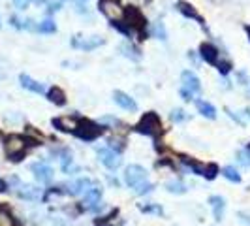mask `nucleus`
<instances>
[{
  "label": "nucleus",
  "instance_id": "7c9ffc66",
  "mask_svg": "<svg viewBox=\"0 0 250 226\" xmlns=\"http://www.w3.org/2000/svg\"><path fill=\"white\" fill-rule=\"evenodd\" d=\"M152 188H154V185L149 183V181H145V183H141V185L136 187V192H138V194H149Z\"/></svg>",
  "mask_w": 250,
  "mask_h": 226
},
{
  "label": "nucleus",
  "instance_id": "f8f14e48",
  "mask_svg": "<svg viewBox=\"0 0 250 226\" xmlns=\"http://www.w3.org/2000/svg\"><path fill=\"white\" fill-rule=\"evenodd\" d=\"M51 125L55 126L57 130H61V132H74L77 125H79V119L77 117H55L51 121Z\"/></svg>",
  "mask_w": 250,
  "mask_h": 226
},
{
  "label": "nucleus",
  "instance_id": "c85d7f7f",
  "mask_svg": "<svg viewBox=\"0 0 250 226\" xmlns=\"http://www.w3.org/2000/svg\"><path fill=\"white\" fill-rule=\"evenodd\" d=\"M0 226H15V221L10 215V211H6L2 207H0Z\"/></svg>",
  "mask_w": 250,
  "mask_h": 226
},
{
  "label": "nucleus",
  "instance_id": "1a4fd4ad",
  "mask_svg": "<svg viewBox=\"0 0 250 226\" xmlns=\"http://www.w3.org/2000/svg\"><path fill=\"white\" fill-rule=\"evenodd\" d=\"M181 81H183V87L181 89L188 90L190 94H198L201 90V83L200 79H198V75L194 74V72H190V70H185L181 74Z\"/></svg>",
  "mask_w": 250,
  "mask_h": 226
},
{
  "label": "nucleus",
  "instance_id": "4be33fe9",
  "mask_svg": "<svg viewBox=\"0 0 250 226\" xmlns=\"http://www.w3.org/2000/svg\"><path fill=\"white\" fill-rule=\"evenodd\" d=\"M196 108H198V112H200L203 117H207V119H216V110H214L213 104H209V102H205V100H196Z\"/></svg>",
  "mask_w": 250,
  "mask_h": 226
},
{
  "label": "nucleus",
  "instance_id": "393cba45",
  "mask_svg": "<svg viewBox=\"0 0 250 226\" xmlns=\"http://www.w3.org/2000/svg\"><path fill=\"white\" fill-rule=\"evenodd\" d=\"M166 190L171 194H185L187 192V185L183 181H167L166 183Z\"/></svg>",
  "mask_w": 250,
  "mask_h": 226
},
{
  "label": "nucleus",
  "instance_id": "a211bd4d",
  "mask_svg": "<svg viewBox=\"0 0 250 226\" xmlns=\"http://www.w3.org/2000/svg\"><path fill=\"white\" fill-rule=\"evenodd\" d=\"M200 55H201V59L205 61V63H209V64H218V49L214 47L213 44H201V47H200Z\"/></svg>",
  "mask_w": 250,
  "mask_h": 226
},
{
  "label": "nucleus",
  "instance_id": "5701e85b",
  "mask_svg": "<svg viewBox=\"0 0 250 226\" xmlns=\"http://www.w3.org/2000/svg\"><path fill=\"white\" fill-rule=\"evenodd\" d=\"M226 113L233 119V121H237L239 125H249L250 123V110H243V112H233V110H229V108H226Z\"/></svg>",
  "mask_w": 250,
  "mask_h": 226
},
{
  "label": "nucleus",
  "instance_id": "f704fd0d",
  "mask_svg": "<svg viewBox=\"0 0 250 226\" xmlns=\"http://www.w3.org/2000/svg\"><path fill=\"white\" fill-rule=\"evenodd\" d=\"M179 94H181V98H183L185 102L194 100V94H190V92H188V90H185V89H181V90H179Z\"/></svg>",
  "mask_w": 250,
  "mask_h": 226
},
{
  "label": "nucleus",
  "instance_id": "6e6552de",
  "mask_svg": "<svg viewBox=\"0 0 250 226\" xmlns=\"http://www.w3.org/2000/svg\"><path fill=\"white\" fill-rule=\"evenodd\" d=\"M105 44V40L100 36H88V38H83V36H74L72 38V47L75 49H81V51H92L96 49V47H100Z\"/></svg>",
  "mask_w": 250,
  "mask_h": 226
},
{
  "label": "nucleus",
  "instance_id": "39448f33",
  "mask_svg": "<svg viewBox=\"0 0 250 226\" xmlns=\"http://www.w3.org/2000/svg\"><path fill=\"white\" fill-rule=\"evenodd\" d=\"M125 15H126V21H128V26H130L134 32H138L139 36H143V30H145V26H147L145 15L139 12L136 6H130Z\"/></svg>",
  "mask_w": 250,
  "mask_h": 226
},
{
  "label": "nucleus",
  "instance_id": "aec40b11",
  "mask_svg": "<svg viewBox=\"0 0 250 226\" xmlns=\"http://www.w3.org/2000/svg\"><path fill=\"white\" fill-rule=\"evenodd\" d=\"M59 160H61V168H62L64 174H72V172H77V168H75L74 164V158H72V153L68 149H62L59 153Z\"/></svg>",
  "mask_w": 250,
  "mask_h": 226
},
{
  "label": "nucleus",
  "instance_id": "423d86ee",
  "mask_svg": "<svg viewBox=\"0 0 250 226\" xmlns=\"http://www.w3.org/2000/svg\"><path fill=\"white\" fill-rule=\"evenodd\" d=\"M125 181L132 188H136L138 185L147 181V170L143 166H139V164H130L125 172Z\"/></svg>",
  "mask_w": 250,
  "mask_h": 226
},
{
  "label": "nucleus",
  "instance_id": "f3484780",
  "mask_svg": "<svg viewBox=\"0 0 250 226\" xmlns=\"http://www.w3.org/2000/svg\"><path fill=\"white\" fill-rule=\"evenodd\" d=\"M19 83H21V87L23 89L32 90V92H36V94H43V92H45V85H43V83H40V81H36V79H32L30 75H26V74L19 75Z\"/></svg>",
  "mask_w": 250,
  "mask_h": 226
},
{
  "label": "nucleus",
  "instance_id": "473e14b6",
  "mask_svg": "<svg viewBox=\"0 0 250 226\" xmlns=\"http://www.w3.org/2000/svg\"><path fill=\"white\" fill-rule=\"evenodd\" d=\"M216 66H218V72L224 75L229 74V70H231V63H228V61H226V63H218Z\"/></svg>",
  "mask_w": 250,
  "mask_h": 226
},
{
  "label": "nucleus",
  "instance_id": "2eb2a0df",
  "mask_svg": "<svg viewBox=\"0 0 250 226\" xmlns=\"http://www.w3.org/2000/svg\"><path fill=\"white\" fill-rule=\"evenodd\" d=\"M17 196L23 198V200H28V202L40 200V196H42V188L34 187V185H23V183H19V185H17Z\"/></svg>",
  "mask_w": 250,
  "mask_h": 226
},
{
  "label": "nucleus",
  "instance_id": "a878e982",
  "mask_svg": "<svg viewBox=\"0 0 250 226\" xmlns=\"http://www.w3.org/2000/svg\"><path fill=\"white\" fill-rule=\"evenodd\" d=\"M222 176H224L228 181H231V183H241V174H239L233 166H226V168H222Z\"/></svg>",
  "mask_w": 250,
  "mask_h": 226
},
{
  "label": "nucleus",
  "instance_id": "e433bc0d",
  "mask_svg": "<svg viewBox=\"0 0 250 226\" xmlns=\"http://www.w3.org/2000/svg\"><path fill=\"white\" fill-rule=\"evenodd\" d=\"M245 30H247V34H249V38H250V25L245 26Z\"/></svg>",
  "mask_w": 250,
  "mask_h": 226
},
{
  "label": "nucleus",
  "instance_id": "ddd939ff",
  "mask_svg": "<svg viewBox=\"0 0 250 226\" xmlns=\"http://www.w3.org/2000/svg\"><path fill=\"white\" fill-rule=\"evenodd\" d=\"M177 10L183 13L185 17H190V19H194V21H198L203 28H205V21H203V17L200 15V12L190 4V2H185V0H179L177 2Z\"/></svg>",
  "mask_w": 250,
  "mask_h": 226
},
{
  "label": "nucleus",
  "instance_id": "9d476101",
  "mask_svg": "<svg viewBox=\"0 0 250 226\" xmlns=\"http://www.w3.org/2000/svg\"><path fill=\"white\" fill-rule=\"evenodd\" d=\"M30 170H32V174H34V177H36L40 183H51V181H53L55 172H53V168L47 166L45 162H34L30 166Z\"/></svg>",
  "mask_w": 250,
  "mask_h": 226
},
{
  "label": "nucleus",
  "instance_id": "20e7f679",
  "mask_svg": "<svg viewBox=\"0 0 250 226\" xmlns=\"http://www.w3.org/2000/svg\"><path fill=\"white\" fill-rule=\"evenodd\" d=\"M98 6H100V12L111 21H121L125 17V8L121 6L119 0H100Z\"/></svg>",
  "mask_w": 250,
  "mask_h": 226
},
{
  "label": "nucleus",
  "instance_id": "cd10ccee",
  "mask_svg": "<svg viewBox=\"0 0 250 226\" xmlns=\"http://www.w3.org/2000/svg\"><path fill=\"white\" fill-rule=\"evenodd\" d=\"M220 174V168L216 166V164H205V168H203V176L201 177H205V179H214V177Z\"/></svg>",
  "mask_w": 250,
  "mask_h": 226
},
{
  "label": "nucleus",
  "instance_id": "6ab92c4d",
  "mask_svg": "<svg viewBox=\"0 0 250 226\" xmlns=\"http://www.w3.org/2000/svg\"><path fill=\"white\" fill-rule=\"evenodd\" d=\"M209 205H211V209H213V215H214V221H222L224 219V209H226V202L222 196H211L209 198Z\"/></svg>",
  "mask_w": 250,
  "mask_h": 226
},
{
  "label": "nucleus",
  "instance_id": "0eeeda50",
  "mask_svg": "<svg viewBox=\"0 0 250 226\" xmlns=\"http://www.w3.org/2000/svg\"><path fill=\"white\" fill-rule=\"evenodd\" d=\"M98 160H100L107 170H117L121 164H123V158H121V153L113 151L111 147H100L98 149Z\"/></svg>",
  "mask_w": 250,
  "mask_h": 226
},
{
  "label": "nucleus",
  "instance_id": "dca6fc26",
  "mask_svg": "<svg viewBox=\"0 0 250 226\" xmlns=\"http://www.w3.org/2000/svg\"><path fill=\"white\" fill-rule=\"evenodd\" d=\"M113 100H115V104H119L123 110H126V112H136L138 110L136 100L132 96H128L126 92H123V90H115L113 92Z\"/></svg>",
  "mask_w": 250,
  "mask_h": 226
},
{
  "label": "nucleus",
  "instance_id": "b1692460",
  "mask_svg": "<svg viewBox=\"0 0 250 226\" xmlns=\"http://www.w3.org/2000/svg\"><path fill=\"white\" fill-rule=\"evenodd\" d=\"M119 49L123 51V55L128 57V59H132V61H139L141 59V53H139L138 47H134V45H130V44H121V47Z\"/></svg>",
  "mask_w": 250,
  "mask_h": 226
},
{
  "label": "nucleus",
  "instance_id": "412c9836",
  "mask_svg": "<svg viewBox=\"0 0 250 226\" xmlns=\"http://www.w3.org/2000/svg\"><path fill=\"white\" fill-rule=\"evenodd\" d=\"M47 100L57 104V106H64L66 104V94H64V90L61 87H51L47 90Z\"/></svg>",
  "mask_w": 250,
  "mask_h": 226
},
{
  "label": "nucleus",
  "instance_id": "f257e3e1",
  "mask_svg": "<svg viewBox=\"0 0 250 226\" xmlns=\"http://www.w3.org/2000/svg\"><path fill=\"white\" fill-rule=\"evenodd\" d=\"M28 145H38V141H30V139L23 138V136H17L12 134L4 139V151H6V157L13 160V162H19L23 160V157L26 155V147Z\"/></svg>",
  "mask_w": 250,
  "mask_h": 226
},
{
  "label": "nucleus",
  "instance_id": "c756f323",
  "mask_svg": "<svg viewBox=\"0 0 250 226\" xmlns=\"http://www.w3.org/2000/svg\"><path fill=\"white\" fill-rule=\"evenodd\" d=\"M139 209L143 213H156V215H162V207L160 205H139Z\"/></svg>",
  "mask_w": 250,
  "mask_h": 226
},
{
  "label": "nucleus",
  "instance_id": "7ed1b4c3",
  "mask_svg": "<svg viewBox=\"0 0 250 226\" xmlns=\"http://www.w3.org/2000/svg\"><path fill=\"white\" fill-rule=\"evenodd\" d=\"M102 132H104V126L96 125L92 121H87V119H79V125L74 130L75 136L79 139H85V141H94Z\"/></svg>",
  "mask_w": 250,
  "mask_h": 226
},
{
  "label": "nucleus",
  "instance_id": "f03ea898",
  "mask_svg": "<svg viewBox=\"0 0 250 226\" xmlns=\"http://www.w3.org/2000/svg\"><path fill=\"white\" fill-rule=\"evenodd\" d=\"M134 130L139 132V134L150 136V138H158L162 134V121L154 112H149L141 117V121L134 126Z\"/></svg>",
  "mask_w": 250,
  "mask_h": 226
},
{
  "label": "nucleus",
  "instance_id": "2f4dec72",
  "mask_svg": "<svg viewBox=\"0 0 250 226\" xmlns=\"http://www.w3.org/2000/svg\"><path fill=\"white\" fill-rule=\"evenodd\" d=\"M185 119H187V113L183 112V110H179V108H177V110L171 112V121H175V123H183Z\"/></svg>",
  "mask_w": 250,
  "mask_h": 226
},
{
  "label": "nucleus",
  "instance_id": "4468645a",
  "mask_svg": "<svg viewBox=\"0 0 250 226\" xmlns=\"http://www.w3.org/2000/svg\"><path fill=\"white\" fill-rule=\"evenodd\" d=\"M92 185H94L92 179H88V177H79V179H75L74 183L66 185V190H64V192H68V194H85V190H88Z\"/></svg>",
  "mask_w": 250,
  "mask_h": 226
},
{
  "label": "nucleus",
  "instance_id": "72a5a7b5",
  "mask_svg": "<svg viewBox=\"0 0 250 226\" xmlns=\"http://www.w3.org/2000/svg\"><path fill=\"white\" fill-rule=\"evenodd\" d=\"M154 32H156V36H160V40H166V28H164L162 23H156Z\"/></svg>",
  "mask_w": 250,
  "mask_h": 226
},
{
  "label": "nucleus",
  "instance_id": "c9c22d12",
  "mask_svg": "<svg viewBox=\"0 0 250 226\" xmlns=\"http://www.w3.org/2000/svg\"><path fill=\"white\" fill-rule=\"evenodd\" d=\"M10 188V183H8V179H0V192H6Z\"/></svg>",
  "mask_w": 250,
  "mask_h": 226
},
{
  "label": "nucleus",
  "instance_id": "9b49d317",
  "mask_svg": "<svg viewBox=\"0 0 250 226\" xmlns=\"http://www.w3.org/2000/svg\"><path fill=\"white\" fill-rule=\"evenodd\" d=\"M100 198H102V188L94 183V185L88 188V190H85V194H83V207L92 211V209L100 203Z\"/></svg>",
  "mask_w": 250,
  "mask_h": 226
},
{
  "label": "nucleus",
  "instance_id": "bb28decb",
  "mask_svg": "<svg viewBox=\"0 0 250 226\" xmlns=\"http://www.w3.org/2000/svg\"><path fill=\"white\" fill-rule=\"evenodd\" d=\"M36 30L42 32V34H53V32H57V25H55V21L45 19V21H42V23L36 26Z\"/></svg>",
  "mask_w": 250,
  "mask_h": 226
},
{
  "label": "nucleus",
  "instance_id": "4c0bfd02",
  "mask_svg": "<svg viewBox=\"0 0 250 226\" xmlns=\"http://www.w3.org/2000/svg\"><path fill=\"white\" fill-rule=\"evenodd\" d=\"M249 151H250V143H249Z\"/></svg>",
  "mask_w": 250,
  "mask_h": 226
}]
</instances>
